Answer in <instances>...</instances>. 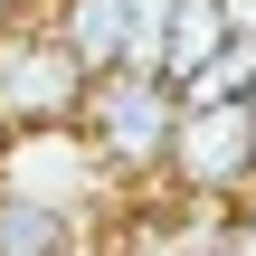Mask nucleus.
<instances>
[{
  "label": "nucleus",
  "mask_w": 256,
  "mask_h": 256,
  "mask_svg": "<svg viewBox=\"0 0 256 256\" xmlns=\"http://www.w3.org/2000/svg\"><path fill=\"white\" fill-rule=\"evenodd\" d=\"M86 256H114V247H86Z\"/></svg>",
  "instance_id": "9"
},
{
  "label": "nucleus",
  "mask_w": 256,
  "mask_h": 256,
  "mask_svg": "<svg viewBox=\"0 0 256 256\" xmlns=\"http://www.w3.org/2000/svg\"><path fill=\"white\" fill-rule=\"evenodd\" d=\"M0 133H57V124H86V95H95V66L48 28V10H10L0 19Z\"/></svg>",
  "instance_id": "1"
},
{
  "label": "nucleus",
  "mask_w": 256,
  "mask_h": 256,
  "mask_svg": "<svg viewBox=\"0 0 256 256\" xmlns=\"http://www.w3.org/2000/svg\"><path fill=\"white\" fill-rule=\"evenodd\" d=\"M104 247L76 209H57V200H28V190H0V256H86Z\"/></svg>",
  "instance_id": "4"
},
{
  "label": "nucleus",
  "mask_w": 256,
  "mask_h": 256,
  "mask_svg": "<svg viewBox=\"0 0 256 256\" xmlns=\"http://www.w3.org/2000/svg\"><path fill=\"white\" fill-rule=\"evenodd\" d=\"M162 190L180 200H247L256 190V104H190L171 133Z\"/></svg>",
  "instance_id": "3"
},
{
  "label": "nucleus",
  "mask_w": 256,
  "mask_h": 256,
  "mask_svg": "<svg viewBox=\"0 0 256 256\" xmlns=\"http://www.w3.org/2000/svg\"><path fill=\"white\" fill-rule=\"evenodd\" d=\"M238 38V19H228V0H180V19H171V57H162V76L171 86H190L218 48Z\"/></svg>",
  "instance_id": "6"
},
{
  "label": "nucleus",
  "mask_w": 256,
  "mask_h": 256,
  "mask_svg": "<svg viewBox=\"0 0 256 256\" xmlns=\"http://www.w3.org/2000/svg\"><path fill=\"white\" fill-rule=\"evenodd\" d=\"M180 86L171 76H142V66H114V76H95V95H86V142L114 162V180L124 190H152L162 171H171V133H180Z\"/></svg>",
  "instance_id": "2"
},
{
  "label": "nucleus",
  "mask_w": 256,
  "mask_h": 256,
  "mask_svg": "<svg viewBox=\"0 0 256 256\" xmlns=\"http://www.w3.org/2000/svg\"><path fill=\"white\" fill-rule=\"evenodd\" d=\"M247 104H256V95H247Z\"/></svg>",
  "instance_id": "11"
},
{
  "label": "nucleus",
  "mask_w": 256,
  "mask_h": 256,
  "mask_svg": "<svg viewBox=\"0 0 256 256\" xmlns=\"http://www.w3.org/2000/svg\"><path fill=\"white\" fill-rule=\"evenodd\" d=\"M0 152H10V133H0Z\"/></svg>",
  "instance_id": "10"
},
{
  "label": "nucleus",
  "mask_w": 256,
  "mask_h": 256,
  "mask_svg": "<svg viewBox=\"0 0 256 256\" xmlns=\"http://www.w3.org/2000/svg\"><path fill=\"white\" fill-rule=\"evenodd\" d=\"M48 28H57L95 76H114V66L133 57V0H48Z\"/></svg>",
  "instance_id": "5"
},
{
  "label": "nucleus",
  "mask_w": 256,
  "mask_h": 256,
  "mask_svg": "<svg viewBox=\"0 0 256 256\" xmlns=\"http://www.w3.org/2000/svg\"><path fill=\"white\" fill-rule=\"evenodd\" d=\"M228 19H238V38H256V0H228Z\"/></svg>",
  "instance_id": "8"
},
{
  "label": "nucleus",
  "mask_w": 256,
  "mask_h": 256,
  "mask_svg": "<svg viewBox=\"0 0 256 256\" xmlns=\"http://www.w3.org/2000/svg\"><path fill=\"white\" fill-rule=\"evenodd\" d=\"M256 95V38H228L190 86H180V104H247Z\"/></svg>",
  "instance_id": "7"
}]
</instances>
